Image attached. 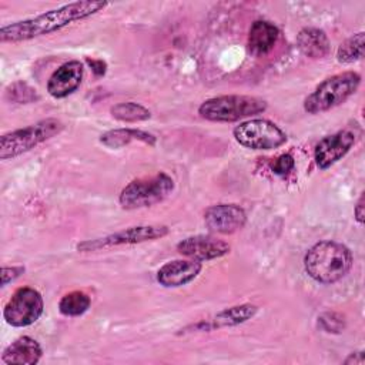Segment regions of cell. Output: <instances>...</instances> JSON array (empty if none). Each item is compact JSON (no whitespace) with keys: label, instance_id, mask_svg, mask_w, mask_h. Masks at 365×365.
<instances>
[{"label":"cell","instance_id":"21","mask_svg":"<svg viewBox=\"0 0 365 365\" xmlns=\"http://www.w3.org/2000/svg\"><path fill=\"white\" fill-rule=\"evenodd\" d=\"M91 305V298L83 291H71L58 302V311L66 317L83 315Z\"/></svg>","mask_w":365,"mask_h":365},{"label":"cell","instance_id":"26","mask_svg":"<svg viewBox=\"0 0 365 365\" xmlns=\"http://www.w3.org/2000/svg\"><path fill=\"white\" fill-rule=\"evenodd\" d=\"M24 272V267L13 265V267H3L1 268V285L6 287L9 282L14 281Z\"/></svg>","mask_w":365,"mask_h":365},{"label":"cell","instance_id":"11","mask_svg":"<svg viewBox=\"0 0 365 365\" xmlns=\"http://www.w3.org/2000/svg\"><path fill=\"white\" fill-rule=\"evenodd\" d=\"M205 227L215 234H232L247 222L244 208L237 204H215L204 212Z\"/></svg>","mask_w":365,"mask_h":365},{"label":"cell","instance_id":"24","mask_svg":"<svg viewBox=\"0 0 365 365\" xmlns=\"http://www.w3.org/2000/svg\"><path fill=\"white\" fill-rule=\"evenodd\" d=\"M319 325L325 332H341L344 328V318L335 312H325L319 317Z\"/></svg>","mask_w":365,"mask_h":365},{"label":"cell","instance_id":"8","mask_svg":"<svg viewBox=\"0 0 365 365\" xmlns=\"http://www.w3.org/2000/svg\"><path fill=\"white\" fill-rule=\"evenodd\" d=\"M44 301L41 294L31 287H21L13 292L3 308L4 321L16 328L34 324L43 314Z\"/></svg>","mask_w":365,"mask_h":365},{"label":"cell","instance_id":"9","mask_svg":"<svg viewBox=\"0 0 365 365\" xmlns=\"http://www.w3.org/2000/svg\"><path fill=\"white\" fill-rule=\"evenodd\" d=\"M170 228L167 225H135L124 228L123 231L96 238V240H87L77 244V251L88 252V251H97L111 247H120V245H134L141 244L145 241H153L163 238L168 235Z\"/></svg>","mask_w":365,"mask_h":365},{"label":"cell","instance_id":"10","mask_svg":"<svg viewBox=\"0 0 365 365\" xmlns=\"http://www.w3.org/2000/svg\"><path fill=\"white\" fill-rule=\"evenodd\" d=\"M356 143V134L352 130H341L335 134L324 137L314 150V160L319 170H327L341 158H344L348 151Z\"/></svg>","mask_w":365,"mask_h":365},{"label":"cell","instance_id":"7","mask_svg":"<svg viewBox=\"0 0 365 365\" xmlns=\"http://www.w3.org/2000/svg\"><path fill=\"white\" fill-rule=\"evenodd\" d=\"M232 135L241 145L251 150H274L287 143V134L269 120H247L232 130Z\"/></svg>","mask_w":365,"mask_h":365},{"label":"cell","instance_id":"16","mask_svg":"<svg viewBox=\"0 0 365 365\" xmlns=\"http://www.w3.org/2000/svg\"><path fill=\"white\" fill-rule=\"evenodd\" d=\"M43 349L40 344L27 335L19 336L10 345H7L1 354V361L4 364H27L34 365L41 359Z\"/></svg>","mask_w":365,"mask_h":365},{"label":"cell","instance_id":"20","mask_svg":"<svg viewBox=\"0 0 365 365\" xmlns=\"http://www.w3.org/2000/svg\"><path fill=\"white\" fill-rule=\"evenodd\" d=\"M111 115L115 120L125 121V123H137V121H145L151 117V113L144 106L134 103V101H125L118 103L110 108Z\"/></svg>","mask_w":365,"mask_h":365},{"label":"cell","instance_id":"17","mask_svg":"<svg viewBox=\"0 0 365 365\" xmlns=\"http://www.w3.org/2000/svg\"><path fill=\"white\" fill-rule=\"evenodd\" d=\"M279 37V30L275 24L267 20H257L252 23L248 33V51L261 57L269 53Z\"/></svg>","mask_w":365,"mask_h":365},{"label":"cell","instance_id":"15","mask_svg":"<svg viewBox=\"0 0 365 365\" xmlns=\"http://www.w3.org/2000/svg\"><path fill=\"white\" fill-rule=\"evenodd\" d=\"M258 311L257 305L252 304H241L235 307L225 308L215 314L211 319H202L198 321L197 324H192L187 327L185 329H192V331H212L215 328H225V327H235L240 324L247 322L251 319ZM184 329V331H185ZM190 331V332H192Z\"/></svg>","mask_w":365,"mask_h":365},{"label":"cell","instance_id":"28","mask_svg":"<svg viewBox=\"0 0 365 365\" xmlns=\"http://www.w3.org/2000/svg\"><path fill=\"white\" fill-rule=\"evenodd\" d=\"M364 208H365V200H364V192H362L354 207V215L359 224H364V221H365V210Z\"/></svg>","mask_w":365,"mask_h":365},{"label":"cell","instance_id":"6","mask_svg":"<svg viewBox=\"0 0 365 365\" xmlns=\"http://www.w3.org/2000/svg\"><path fill=\"white\" fill-rule=\"evenodd\" d=\"M64 124L57 118H46L36 124L6 133L0 137V160H10L30 151L61 133Z\"/></svg>","mask_w":365,"mask_h":365},{"label":"cell","instance_id":"13","mask_svg":"<svg viewBox=\"0 0 365 365\" xmlns=\"http://www.w3.org/2000/svg\"><path fill=\"white\" fill-rule=\"evenodd\" d=\"M202 269L197 259H173L157 271V281L165 288H177L194 281Z\"/></svg>","mask_w":365,"mask_h":365},{"label":"cell","instance_id":"23","mask_svg":"<svg viewBox=\"0 0 365 365\" xmlns=\"http://www.w3.org/2000/svg\"><path fill=\"white\" fill-rule=\"evenodd\" d=\"M6 94L10 101H14L19 104H29V103L37 101L40 98V96L37 94V90L30 87L24 81H16V83L10 84L6 90Z\"/></svg>","mask_w":365,"mask_h":365},{"label":"cell","instance_id":"27","mask_svg":"<svg viewBox=\"0 0 365 365\" xmlns=\"http://www.w3.org/2000/svg\"><path fill=\"white\" fill-rule=\"evenodd\" d=\"M86 61H87V64L91 67V70H93V73H94L96 76L100 77V76H104V74H106V70H107L106 61H103V60H100V58H90V57H87Z\"/></svg>","mask_w":365,"mask_h":365},{"label":"cell","instance_id":"3","mask_svg":"<svg viewBox=\"0 0 365 365\" xmlns=\"http://www.w3.org/2000/svg\"><path fill=\"white\" fill-rule=\"evenodd\" d=\"M361 76L355 71H344L325 78L304 100V110L309 114L325 113L346 101L359 87Z\"/></svg>","mask_w":365,"mask_h":365},{"label":"cell","instance_id":"4","mask_svg":"<svg viewBox=\"0 0 365 365\" xmlns=\"http://www.w3.org/2000/svg\"><path fill=\"white\" fill-rule=\"evenodd\" d=\"M267 110V101L254 96H220L201 103L198 114L217 123H232Z\"/></svg>","mask_w":365,"mask_h":365},{"label":"cell","instance_id":"19","mask_svg":"<svg viewBox=\"0 0 365 365\" xmlns=\"http://www.w3.org/2000/svg\"><path fill=\"white\" fill-rule=\"evenodd\" d=\"M131 141H141L148 145H155V135L137 130V128H115V130H108L100 137V143L104 144L108 148H121Z\"/></svg>","mask_w":365,"mask_h":365},{"label":"cell","instance_id":"14","mask_svg":"<svg viewBox=\"0 0 365 365\" xmlns=\"http://www.w3.org/2000/svg\"><path fill=\"white\" fill-rule=\"evenodd\" d=\"M83 64L78 60H70L61 64L50 76L47 81V91L54 98H64L74 93L83 78Z\"/></svg>","mask_w":365,"mask_h":365},{"label":"cell","instance_id":"1","mask_svg":"<svg viewBox=\"0 0 365 365\" xmlns=\"http://www.w3.org/2000/svg\"><path fill=\"white\" fill-rule=\"evenodd\" d=\"M107 6V1L100 0L73 1L54 10L44 11L38 16L3 26L0 29V41L20 43L44 34H50L70 26L71 23L88 19L104 10Z\"/></svg>","mask_w":365,"mask_h":365},{"label":"cell","instance_id":"22","mask_svg":"<svg viewBox=\"0 0 365 365\" xmlns=\"http://www.w3.org/2000/svg\"><path fill=\"white\" fill-rule=\"evenodd\" d=\"M365 33L359 31L346 38L336 50V60L339 63H354L364 57Z\"/></svg>","mask_w":365,"mask_h":365},{"label":"cell","instance_id":"12","mask_svg":"<svg viewBox=\"0 0 365 365\" xmlns=\"http://www.w3.org/2000/svg\"><path fill=\"white\" fill-rule=\"evenodd\" d=\"M177 251L184 257L202 262L227 255L231 251V247L225 241L212 235L200 234L181 240L177 244Z\"/></svg>","mask_w":365,"mask_h":365},{"label":"cell","instance_id":"2","mask_svg":"<svg viewBox=\"0 0 365 365\" xmlns=\"http://www.w3.org/2000/svg\"><path fill=\"white\" fill-rule=\"evenodd\" d=\"M352 262L349 248L331 240L314 244L304 257L305 272L319 284L338 282L348 274Z\"/></svg>","mask_w":365,"mask_h":365},{"label":"cell","instance_id":"5","mask_svg":"<svg viewBox=\"0 0 365 365\" xmlns=\"http://www.w3.org/2000/svg\"><path fill=\"white\" fill-rule=\"evenodd\" d=\"M174 191V180L165 173L130 181L120 192L118 202L124 210H138L164 201Z\"/></svg>","mask_w":365,"mask_h":365},{"label":"cell","instance_id":"29","mask_svg":"<svg viewBox=\"0 0 365 365\" xmlns=\"http://www.w3.org/2000/svg\"><path fill=\"white\" fill-rule=\"evenodd\" d=\"M344 364L349 365V364H358V365H362L364 364V352H355V354H351L345 361Z\"/></svg>","mask_w":365,"mask_h":365},{"label":"cell","instance_id":"18","mask_svg":"<svg viewBox=\"0 0 365 365\" xmlns=\"http://www.w3.org/2000/svg\"><path fill=\"white\" fill-rule=\"evenodd\" d=\"M297 46L309 58H322L329 53L331 44L324 30L305 27L297 34Z\"/></svg>","mask_w":365,"mask_h":365},{"label":"cell","instance_id":"25","mask_svg":"<svg viewBox=\"0 0 365 365\" xmlns=\"http://www.w3.org/2000/svg\"><path fill=\"white\" fill-rule=\"evenodd\" d=\"M294 167H295V161L291 154H282L278 158H275L271 164V170L277 175H287L294 170Z\"/></svg>","mask_w":365,"mask_h":365}]
</instances>
